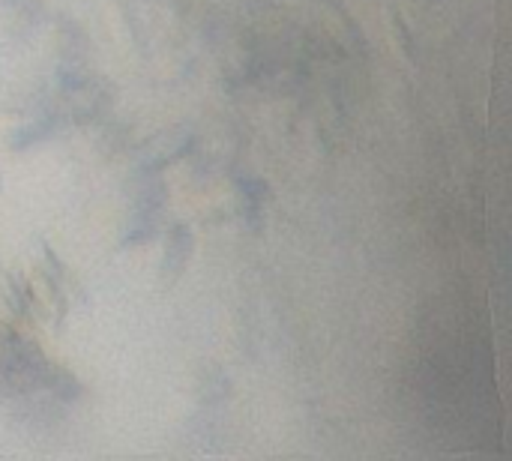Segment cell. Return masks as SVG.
<instances>
[{
	"label": "cell",
	"instance_id": "cell-1",
	"mask_svg": "<svg viewBox=\"0 0 512 461\" xmlns=\"http://www.w3.org/2000/svg\"><path fill=\"white\" fill-rule=\"evenodd\" d=\"M189 255H192V237H189L186 228H177L174 237H171V243H168V255L162 261V270L168 276H180V270H183V264H186Z\"/></svg>",
	"mask_w": 512,
	"mask_h": 461
}]
</instances>
